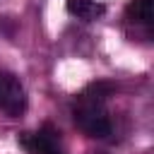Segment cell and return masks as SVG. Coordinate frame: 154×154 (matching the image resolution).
<instances>
[{"label": "cell", "mask_w": 154, "mask_h": 154, "mask_svg": "<svg viewBox=\"0 0 154 154\" xmlns=\"http://www.w3.org/2000/svg\"><path fill=\"white\" fill-rule=\"evenodd\" d=\"M113 94L111 82H94L84 91L77 94L75 106H72V118L75 125L89 135V137H108L111 135V118L106 116L103 101Z\"/></svg>", "instance_id": "cell-1"}, {"label": "cell", "mask_w": 154, "mask_h": 154, "mask_svg": "<svg viewBox=\"0 0 154 154\" xmlns=\"http://www.w3.org/2000/svg\"><path fill=\"white\" fill-rule=\"evenodd\" d=\"M0 111L12 118L26 111V91L12 72H0Z\"/></svg>", "instance_id": "cell-2"}, {"label": "cell", "mask_w": 154, "mask_h": 154, "mask_svg": "<svg viewBox=\"0 0 154 154\" xmlns=\"http://www.w3.org/2000/svg\"><path fill=\"white\" fill-rule=\"evenodd\" d=\"M19 144L29 152V154H63L60 149V132L46 123L38 132H22L19 135Z\"/></svg>", "instance_id": "cell-3"}, {"label": "cell", "mask_w": 154, "mask_h": 154, "mask_svg": "<svg viewBox=\"0 0 154 154\" xmlns=\"http://www.w3.org/2000/svg\"><path fill=\"white\" fill-rule=\"evenodd\" d=\"M125 14L130 22L149 26L154 19V0H130L125 7Z\"/></svg>", "instance_id": "cell-4"}, {"label": "cell", "mask_w": 154, "mask_h": 154, "mask_svg": "<svg viewBox=\"0 0 154 154\" xmlns=\"http://www.w3.org/2000/svg\"><path fill=\"white\" fill-rule=\"evenodd\" d=\"M65 7L72 17L79 19H96L103 14V5H99L96 0H65Z\"/></svg>", "instance_id": "cell-5"}]
</instances>
